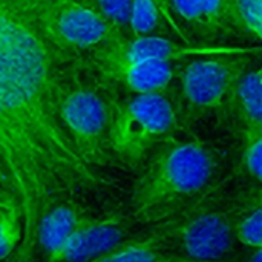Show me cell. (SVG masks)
<instances>
[{"label": "cell", "instance_id": "1", "mask_svg": "<svg viewBox=\"0 0 262 262\" xmlns=\"http://www.w3.org/2000/svg\"><path fill=\"white\" fill-rule=\"evenodd\" d=\"M40 5L0 0V157L21 212L23 258H32L37 224L52 204L100 183L61 124L60 55L40 29Z\"/></svg>", "mask_w": 262, "mask_h": 262}, {"label": "cell", "instance_id": "2", "mask_svg": "<svg viewBox=\"0 0 262 262\" xmlns=\"http://www.w3.org/2000/svg\"><path fill=\"white\" fill-rule=\"evenodd\" d=\"M220 173L216 152L203 141L161 144L138 177L132 196V221L163 223L200 201Z\"/></svg>", "mask_w": 262, "mask_h": 262}, {"label": "cell", "instance_id": "3", "mask_svg": "<svg viewBox=\"0 0 262 262\" xmlns=\"http://www.w3.org/2000/svg\"><path fill=\"white\" fill-rule=\"evenodd\" d=\"M180 114L164 92L137 94L112 115L111 150L114 158L137 167L172 137Z\"/></svg>", "mask_w": 262, "mask_h": 262}, {"label": "cell", "instance_id": "4", "mask_svg": "<svg viewBox=\"0 0 262 262\" xmlns=\"http://www.w3.org/2000/svg\"><path fill=\"white\" fill-rule=\"evenodd\" d=\"M249 64L250 57L244 52H215L190 60L178 75L184 115L201 118L227 112Z\"/></svg>", "mask_w": 262, "mask_h": 262}, {"label": "cell", "instance_id": "5", "mask_svg": "<svg viewBox=\"0 0 262 262\" xmlns=\"http://www.w3.org/2000/svg\"><path fill=\"white\" fill-rule=\"evenodd\" d=\"M236 221L232 210L193 207L160 223L154 235L181 256L198 262H223L233 250Z\"/></svg>", "mask_w": 262, "mask_h": 262}, {"label": "cell", "instance_id": "6", "mask_svg": "<svg viewBox=\"0 0 262 262\" xmlns=\"http://www.w3.org/2000/svg\"><path fill=\"white\" fill-rule=\"evenodd\" d=\"M58 114L74 150L86 166L103 167L114 160L111 150L112 114L98 92L81 86L64 88Z\"/></svg>", "mask_w": 262, "mask_h": 262}, {"label": "cell", "instance_id": "7", "mask_svg": "<svg viewBox=\"0 0 262 262\" xmlns=\"http://www.w3.org/2000/svg\"><path fill=\"white\" fill-rule=\"evenodd\" d=\"M38 23L48 43L58 52L95 54L120 35L81 0H41Z\"/></svg>", "mask_w": 262, "mask_h": 262}, {"label": "cell", "instance_id": "8", "mask_svg": "<svg viewBox=\"0 0 262 262\" xmlns=\"http://www.w3.org/2000/svg\"><path fill=\"white\" fill-rule=\"evenodd\" d=\"M132 220L123 215L88 218L64 243L54 262H92L126 241Z\"/></svg>", "mask_w": 262, "mask_h": 262}, {"label": "cell", "instance_id": "9", "mask_svg": "<svg viewBox=\"0 0 262 262\" xmlns=\"http://www.w3.org/2000/svg\"><path fill=\"white\" fill-rule=\"evenodd\" d=\"M94 60L103 75L120 83L135 95L164 92L175 78V68L170 61H138L111 57H94Z\"/></svg>", "mask_w": 262, "mask_h": 262}, {"label": "cell", "instance_id": "10", "mask_svg": "<svg viewBox=\"0 0 262 262\" xmlns=\"http://www.w3.org/2000/svg\"><path fill=\"white\" fill-rule=\"evenodd\" d=\"M210 48H192L173 40L158 37V35H141L127 38L124 35H117L103 49L94 54V57H111L121 60H157V61H178L189 55L212 54Z\"/></svg>", "mask_w": 262, "mask_h": 262}, {"label": "cell", "instance_id": "11", "mask_svg": "<svg viewBox=\"0 0 262 262\" xmlns=\"http://www.w3.org/2000/svg\"><path fill=\"white\" fill-rule=\"evenodd\" d=\"M184 28L198 38H216L233 26L232 0H169Z\"/></svg>", "mask_w": 262, "mask_h": 262}, {"label": "cell", "instance_id": "12", "mask_svg": "<svg viewBox=\"0 0 262 262\" xmlns=\"http://www.w3.org/2000/svg\"><path fill=\"white\" fill-rule=\"evenodd\" d=\"M89 213L71 200L57 201L40 218L35 233V247H38L46 261L54 262L69 236L88 220Z\"/></svg>", "mask_w": 262, "mask_h": 262}, {"label": "cell", "instance_id": "13", "mask_svg": "<svg viewBox=\"0 0 262 262\" xmlns=\"http://www.w3.org/2000/svg\"><path fill=\"white\" fill-rule=\"evenodd\" d=\"M244 130H262V72L261 68L247 69L238 81L232 107Z\"/></svg>", "mask_w": 262, "mask_h": 262}, {"label": "cell", "instance_id": "14", "mask_svg": "<svg viewBox=\"0 0 262 262\" xmlns=\"http://www.w3.org/2000/svg\"><path fill=\"white\" fill-rule=\"evenodd\" d=\"M92 262H198L167 249L154 233L141 241H124Z\"/></svg>", "mask_w": 262, "mask_h": 262}, {"label": "cell", "instance_id": "15", "mask_svg": "<svg viewBox=\"0 0 262 262\" xmlns=\"http://www.w3.org/2000/svg\"><path fill=\"white\" fill-rule=\"evenodd\" d=\"M158 0H130L129 32L132 37L154 35L161 26Z\"/></svg>", "mask_w": 262, "mask_h": 262}, {"label": "cell", "instance_id": "16", "mask_svg": "<svg viewBox=\"0 0 262 262\" xmlns=\"http://www.w3.org/2000/svg\"><path fill=\"white\" fill-rule=\"evenodd\" d=\"M23 236V220L18 207H0V261L8 258Z\"/></svg>", "mask_w": 262, "mask_h": 262}, {"label": "cell", "instance_id": "17", "mask_svg": "<svg viewBox=\"0 0 262 262\" xmlns=\"http://www.w3.org/2000/svg\"><path fill=\"white\" fill-rule=\"evenodd\" d=\"M232 18L233 26L241 32L261 38L262 28V0H232Z\"/></svg>", "mask_w": 262, "mask_h": 262}, {"label": "cell", "instance_id": "18", "mask_svg": "<svg viewBox=\"0 0 262 262\" xmlns=\"http://www.w3.org/2000/svg\"><path fill=\"white\" fill-rule=\"evenodd\" d=\"M95 9L120 35L129 31L130 0H81Z\"/></svg>", "mask_w": 262, "mask_h": 262}, {"label": "cell", "instance_id": "19", "mask_svg": "<svg viewBox=\"0 0 262 262\" xmlns=\"http://www.w3.org/2000/svg\"><path fill=\"white\" fill-rule=\"evenodd\" d=\"M241 164L246 173L259 184L262 173V130L243 132Z\"/></svg>", "mask_w": 262, "mask_h": 262}, {"label": "cell", "instance_id": "20", "mask_svg": "<svg viewBox=\"0 0 262 262\" xmlns=\"http://www.w3.org/2000/svg\"><path fill=\"white\" fill-rule=\"evenodd\" d=\"M235 239L243 246L262 249V210L259 201L244 218L236 221Z\"/></svg>", "mask_w": 262, "mask_h": 262}, {"label": "cell", "instance_id": "21", "mask_svg": "<svg viewBox=\"0 0 262 262\" xmlns=\"http://www.w3.org/2000/svg\"><path fill=\"white\" fill-rule=\"evenodd\" d=\"M0 207H18L17 198L2 186H0Z\"/></svg>", "mask_w": 262, "mask_h": 262}, {"label": "cell", "instance_id": "22", "mask_svg": "<svg viewBox=\"0 0 262 262\" xmlns=\"http://www.w3.org/2000/svg\"><path fill=\"white\" fill-rule=\"evenodd\" d=\"M0 186L5 187L6 190H9L12 195H14V190H12V183H11V177H9V172L5 166V161L2 160L0 157ZM15 196V195H14Z\"/></svg>", "mask_w": 262, "mask_h": 262}, {"label": "cell", "instance_id": "23", "mask_svg": "<svg viewBox=\"0 0 262 262\" xmlns=\"http://www.w3.org/2000/svg\"><path fill=\"white\" fill-rule=\"evenodd\" d=\"M261 256H262V250L261 249H256V252H255V255H253V258L250 259V262H262Z\"/></svg>", "mask_w": 262, "mask_h": 262}, {"label": "cell", "instance_id": "24", "mask_svg": "<svg viewBox=\"0 0 262 262\" xmlns=\"http://www.w3.org/2000/svg\"><path fill=\"white\" fill-rule=\"evenodd\" d=\"M11 262H32V258H23V256H15Z\"/></svg>", "mask_w": 262, "mask_h": 262}, {"label": "cell", "instance_id": "25", "mask_svg": "<svg viewBox=\"0 0 262 262\" xmlns=\"http://www.w3.org/2000/svg\"><path fill=\"white\" fill-rule=\"evenodd\" d=\"M158 2H161V0H158Z\"/></svg>", "mask_w": 262, "mask_h": 262}]
</instances>
